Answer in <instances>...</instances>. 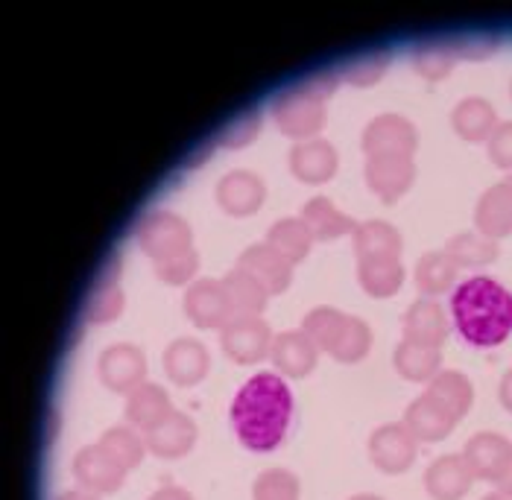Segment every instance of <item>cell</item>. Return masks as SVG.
I'll list each match as a JSON object with an SVG mask.
<instances>
[{
	"label": "cell",
	"instance_id": "f35d334b",
	"mask_svg": "<svg viewBox=\"0 0 512 500\" xmlns=\"http://www.w3.org/2000/svg\"><path fill=\"white\" fill-rule=\"evenodd\" d=\"M387 68H390V53L387 50H372V53L357 56L355 62H349L343 68L340 79L355 85V88H369V85L381 82V77L387 74Z\"/></svg>",
	"mask_w": 512,
	"mask_h": 500
},
{
	"label": "cell",
	"instance_id": "8d00e7d4",
	"mask_svg": "<svg viewBox=\"0 0 512 500\" xmlns=\"http://www.w3.org/2000/svg\"><path fill=\"white\" fill-rule=\"evenodd\" d=\"M120 310H123V290H120L115 278H103L97 284V290L91 293V299H88V308H85L88 322L91 325H106V322L118 319Z\"/></svg>",
	"mask_w": 512,
	"mask_h": 500
},
{
	"label": "cell",
	"instance_id": "60d3db41",
	"mask_svg": "<svg viewBox=\"0 0 512 500\" xmlns=\"http://www.w3.org/2000/svg\"><path fill=\"white\" fill-rule=\"evenodd\" d=\"M199 267V255L194 249H182V252H173L167 258H158L156 261V275L167 284H185L188 278H194V272Z\"/></svg>",
	"mask_w": 512,
	"mask_h": 500
},
{
	"label": "cell",
	"instance_id": "484cf974",
	"mask_svg": "<svg viewBox=\"0 0 512 500\" xmlns=\"http://www.w3.org/2000/svg\"><path fill=\"white\" fill-rule=\"evenodd\" d=\"M407 430L419 439V442H439L445 439L451 430H454V419L436 404L431 395H419L410 407H407V416H404Z\"/></svg>",
	"mask_w": 512,
	"mask_h": 500
},
{
	"label": "cell",
	"instance_id": "52a82bcc",
	"mask_svg": "<svg viewBox=\"0 0 512 500\" xmlns=\"http://www.w3.org/2000/svg\"><path fill=\"white\" fill-rule=\"evenodd\" d=\"M419 451V439L407 430V424H381L369 436V460L384 474L407 471Z\"/></svg>",
	"mask_w": 512,
	"mask_h": 500
},
{
	"label": "cell",
	"instance_id": "3957f363",
	"mask_svg": "<svg viewBox=\"0 0 512 500\" xmlns=\"http://www.w3.org/2000/svg\"><path fill=\"white\" fill-rule=\"evenodd\" d=\"M273 120L278 132L296 141H311L325 126V100L314 94L305 82L278 94L273 103Z\"/></svg>",
	"mask_w": 512,
	"mask_h": 500
},
{
	"label": "cell",
	"instance_id": "d590c367",
	"mask_svg": "<svg viewBox=\"0 0 512 500\" xmlns=\"http://www.w3.org/2000/svg\"><path fill=\"white\" fill-rule=\"evenodd\" d=\"M413 65L428 82H439L451 74L457 65V53L451 47V39L445 41H425L413 50Z\"/></svg>",
	"mask_w": 512,
	"mask_h": 500
},
{
	"label": "cell",
	"instance_id": "8992f818",
	"mask_svg": "<svg viewBox=\"0 0 512 500\" xmlns=\"http://www.w3.org/2000/svg\"><path fill=\"white\" fill-rule=\"evenodd\" d=\"M97 375L106 389L120 392V395H129L132 389L144 384L147 378V357L144 351L132 343H118V346H109L100 354V366H97Z\"/></svg>",
	"mask_w": 512,
	"mask_h": 500
},
{
	"label": "cell",
	"instance_id": "836d02e7",
	"mask_svg": "<svg viewBox=\"0 0 512 500\" xmlns=\"http://www.w3.org/2000/svg\"><path fill=\"white\" fill-rule=\"evenodd\" d=\"M112 460L118 462L123 471H132V468H138L141 460H144V454H147V439H141L132 427H109L103 436H100V442H97Z\"/></svg>",
	"mask_w": 512,
	"mask_h": 500
},
{
	"label": "cell",
	"instance_id": "d6986e66",
	"mask_svg": "<svg viewBox=\"0 0 512 500\" xmlns=\"http://www.w3.org/2000/svg\"><path fill=\"white\" fill-rule=\"evenodd\" d=\"M237 267L246 270L249 275H255L267 293H284L290 287V278H293V264L287 258H281L273 246L267 243H258V246H249L240 258H237Z\"/></svg>",
	"mask_w": 512,
	"mask_h": 500
},
{
	"label": "cell",
	"instance_id": "7a4b0ae2",
	"mask_svg": "<svg viewBox=\"0 0 512 500\" xmlns=\"http://www.w3.org/2000/svg\"><path fill=\"white\" fill-rule=\"evenodd\" d=\"M451 322L469 346H501L512 334V293L486 275L466 278L451 290Z\"/></svg>",
	"mask_w": 512,
	"mask_h": 500
},
{
	"label": "cell",
	"instance_id": "603a6c76",
	"mask_svg": "<svg viewBox=\"0 0 512 500\" xmlns=\"http://www.w3.org/2000/svg\"><path fill=\"white\" fill-rule=\"evenodd\" d=\"M425 395H431L454 422H460L463 416H469L474 401L472 381L463 372H454V369L439 372L434 381H428V392Z\"/></svg>",
	"mask_w": 512,
	"mask_h": 500
},
{
	"label": "cell",
	"instance_id": "9a60e30c",
	"mask_svg": "<svg viewBox=\"0 0 512 500\" xmlns=\"http://www.w3.org/2000/svg\"><path fill=\"white\" fill-rule=\"evenodd\" d=\"M463 457L469 462V468H472L474 480H498L501 477V471H504V465L510 462L512 457V442L507 436H501V433H477L469 439V445H466V451H463Z\"/></svg>",
	"mask_w": 512,
	"mask_h": 500
},
{
	"label": "cell",
	"instance_id": "ac0fdd59",
	"mask_svg": "<svg viewBox=\"0 0 512 500\" xmlns=\"http://www.w3.org/2000/svg\"><path fill=\"white\" fill-rule=\"evenodd\" d=\"M290 170L299 182L322 185L337 173V150L322 138L299 141L290 150Z\"/></svg>",
	"mask_w": 512,
	"mask_h": 500
},
{
	"label": "cell",
	"instance_id": "9c48e42d",
	"mask_svg": "<svg viewBox=\"0 0 512 500\" xmlns=\"http://www.w3.org/2000/svg\"><path fill=\"white\" fill-rule=\"evenodd\" d=\"M185 313L197 328H226L235 313L229 305L226 287L217 278H199L185 293Z\"/></svg>",
	"mask_w": 512,
	"mask_h": 500
},
{
	"label": "cell",
	"instance_id": "7402d4cb",
	"mask_svg": "<svg viewBox=\"0 0 512 500\" xmlns=\"http://www.w3.org/2000/svg\"><path fill=\"white\" fill-rule=\"evenodd\" d=\"M451 126L460 138L480 144V141H489L492 132L498 129V115L492 103H486L483 97H466L451 112Z\"/></svg>",
	"mask_w": 512,
	"mask_h": 500
},
{
	"label": "cell",
	"instance_id": "8fae6325",
	"mask_svg": "<svg viewBox=\"0 0 512 500\" xmlns=\"http://www.w3.org/2000/svg\"><path fill=\"white\" fill-rule=\"evenodd\" d=\"M74 477H77L79 486L85 492L109 495V492H115V489L123 486L126 471L100 445H88V448L79 451L77 460H74Z\"/></svg>",
	"mask_w": 512,
	"mask_h": 500
},
{
	"label": "cell",
	"instance_id": "f6af8a7d",
	"mask_svg": "<svg viewBox=\"0 0 512 500\" xmlns=\"http://www.w3.org/2000/svg\"><path fill=\"white\" fill-rule=\"evenodd\" d=\"M150 500H194L185 489H179V486H164V489H158L156 495Z\"/></svg>",
	"mask_w": 512,
	"mask_h": 500
},
{
	"label": "cell",
	"instance_id": "7dc6e473",
	"mask_svg": "<svg viewBox=\"0 0 512 500\" xmlns=\"http://www.w3.org/2000/svg\"><path fill=\"white\" fill-rule=\"evenodd\" d=\"M495 483H498V492L512 495V457H510V462L504 465V471H501V477H498Z\"/></svg>",
	"mask_w": 512,
	"mask_h": 500
},
{
	"label": "cell",
	"instance_id": "5b68a950",
	"mask_svg": "<svg viewBox=\"0 0 512 500\" xmlns=\"http://www.w3.org/2000/svg\"><path fill=\"white\" fill-rule=\"evenodd\" d=\"M220 343H223V351L235 363L249 366V363H258V360L270 357L273 334H270V325L261 316H237L223 328Z\"/></svg>",
	"mask_w": 512,
	"mask_h": 500
},
{
	"label": "cell",
	"instance_id": "4316f807",
	"mask_svg": "<svg viewBox=\"0 0 512 500\" xmlns=\"http://www.w3.org/2000/svg\"><path fill=\"white\" fill-rule=\"evenodd\" d=\"M357 261L369 258H398L401 255V234L384 220H366L352 231Z\"/></svg>",
	"mask_w": 512,
	"mask_h": 500
},
{
	"label": "cell",
	"instance_id": "2e32d148",
	"mask_svg": "<svg viewBox=\"0 0 512 500\" xmlns=\"http://www.w3.org/2000/svg\"><path fill=\"white\" fill-rule=\"evenodd\" d=\"M451 334V319L434 299H419L404 313V340L442 348Z\"/></svg>",
	"mask_w": 512,
	"mask_h": 500
},
{
	"label": "cell",
	"instance_id": "7bdbcfd3",
	"mask_svg": "<svg viewBox=\"0 0 512 500\" xmlns=\"http://www.w3.org/2000/svg\"><path fill=\"white\" fill-rule=\"evenodd\" d=\"M451 47L457 53V59H469V62H480V59H489L498 47V39L489 36V33H474V36H460V39H451Z\"/></svg>",
	"mask_w": 512,
	"mask_h": 500
},
{
	"label": "cell",
	"instance_id": "1f68e13d",
	"mask_svg": "<svg viewBox=\"0 0 512 500\" xmlns=\"http://www.w3.org/2000/svg\"><path fill=\"white\" fill-rule=\"evenodd\" d=\"M311 243H314L311 231L296 217H284V220L273 223L270 231H267V246H273L278 255L287 258L290 264L302 261L311 252Z\"/></svg>",
	"mask_w": 512,
	"mask_h": 500
},
{
	"label": "cell",
	"instance_id": "ba28073f",
	"mask_svg": "<svg viewBox=\"0 0 512 500\" xmlns=\"http://www.w3.org/2000/svg\"><path fill=\"white\" fill-rule=\"evenodd\" d=\"M138 243L153 261H158L173 252L191 249V229L182 217L170 211H153L138 226Z\"/></svg>",
	"mask_w": 512,
	"mask_h": 500
},
{
	"label": "cell",
	"instance_id": "277c9868",
	"mask_svg": "<svg viewBox=\"0 0 512 500\" xmlns=\"http://www.w3.org/2000/svg\"><path fill=\"white\" fill-rule=\"evenodd\" d=\"M419 147L416 126L401 115H378L363 129V153L366 158H384V155H404L413 158Z\"/></svg>",
	"mask_w": 512,
	"mask_h": 500
},
{
	"label": "cell",
	"instance_id": "f1b7e54d",
	"mask_svg": "<svg viewBox=\"0 0 512 500\" xmlns=\"http://www.w3.org/2000/svg\"><path fill=\"white\" fill-rule=\"evenodd\" d=\"M357 281L372 299H390L404 284V267L398 258H369L357 261Z\"/></svg>",
	"mask_w": 512,
	"mask_h": 500
},
{
	"label": "cell",
	"instance_id": "5bb4252c",
	"mask_svg": "<svg viewBox=\"0 0 512 500\" xmlns=\"http://www.w3.org/2000/svg\"><path fill=\"white\" fill-rule=\"evenodd\" d=\"M264 182L249 170H232L217 182V202L232 217H249L264 202Z\"/></svg>",
	"mask_w": 512,
	"mask_h": 500
},
{
	"label": "cell",
	"instance_id": "ab89813d",
	"mask_svg": "<svg viewBox=\"0 0 512 500\" xmlns=\"http://www.w3.org/2000/svg\"><path fill=\"white\" fill-rule=\"evenodd\" d=\"M346 313H340L337 308H314L305 316V325L302 331L308 334V340L314 343L319 351H331L334 340H337V331L343 325Z\"/></svg>",
	"mask_w": 512,
	"mask_h": 500
},
{
	"label": "cell",
	"instance_id": "bcb514c9",
	"mask_svg": "<svg viewBox=\"0 0 512 500\" xmlns=\"http://www.w3.org/2000/svg\"><path fill=\"white\" fill-rule=\"evenodd\" d=\"M501 404H504V410H510L512 413V369L504 375V381H501Z\"/></svg>",
	"mask_w": 512,
	"mask_h": 500
},
{
	"label": "cell",
	"instance_id": "cb8c5ba5",
	"mask_svg": "<svg viewBox=\"0 0 512 500\" xmlns=\"http://www.w3.org/2000/svg\"><path fill=\"white\" fill-rule=\"evenodd\" d=\"M170 413H173L170 410V398H167V392L161 386L144 381L138 389H132L126 395V419L138 430H153Z\"/></svg>",
	"mask_w": 512,
	"mask_h": 500
},
{
	"label": "cell",
	"instance_id": "c3c4849f",
	"mask_svg": "<svg viewBox=\"0 0 512 500\" xmlns=\"http://www.w3.org/2000/svg\"><path fill=\"white\" fill-rule=\"evenodd\" d=\"M59 500H97L91 492H85V489H71V492H65Z\"/></svg>",
	"mask_w": 512,
	"mask_h": 500
},
{
	"label": "cell",
	"instance_id": "74e56055",
	"mask_svg": "<svg viewBox=\"0 0 512 500\" xmlns=\"http://www.w3.org/2000/svg\"><path fill=\"white\" fill-rule=\"evenodd\" d=\"M252 500H299V480L287 468H267L252 486Z\"/></svg>",
	"mask_w": 512,
	"mask_h": 500
},
{
	"label": "cell",
	"instance_id": "7c38bea8",
	"mask_svg": "<svg viewBox=\"0 0 512 500\" xmlns=\"http://www.w3.org/2000/svg\"><path fill=\"white\" fill-rule=\"evenodd\" d=\"M472 483L474 474L463 454H445L425 471V489L434 500H463Z\"/></svg>",
	"mask_w": 512,
	"mask_h": 500
},
{
	"label": "cell",
	"instance_id": "44dd1931",
	"mask_svg": "<svg viewBox=\"0 0 512 500\" xmlns=\"http://www.w3.org/2000/svg\"><path fill=\"white\" fill-rule=\"evenodd\" d=\"M316 354L319 348L308 340L305 331H284L273 340V348H270L273 366L287 378H305L316 366Z\"/></svg>",
	"mask_w": 512,
	"mask_h": 500
},
{
	"label": "cell",
	"instance_id": "30bf717a",
	"mask_svg": "<svg viewBox=\"0 0 512 500\" xmlns=\"http://www.w3.org/2000/svg\"><path fill=\"white\" fill-rule=\"evenodd\" d=\"M363 173H366V185L372 188V193L381 196L387 205H393L410 191V185L416 179V164H413V158H404V155L366 158Z\"/></svg>",
	"mask_w": 512,
	"mask_h": 500
},
{
	"label": "cell",
	"instance_id": "4fadbf2b",
	"mask_svg": "<svg viewBox=\"0 0 512 500\" xmlns=\"http://www.w3.org/2000/svg\"><path fill=\"white\" fill-rule=\"evenodd\" d=\"M197 442V424L188 419L185 413H170L153 430H147V451L156 454L161 460H179L185 457Z\"/></svg>",
	"mask_w": 512,
	"mask_h": 500
},
{
	"label": "cell",
	"instance_id": "d6a6232c",
	"mask_svg": "<svg viewBox=\"0 0 512 500\" xmlns=\"http://www.w3.org/2000/svg\"><path fill=\"white\" fill-rule=\"evenodd\" d=\"M445 255L457 267H483L498 258V240L480 234V231H463L454 234L445 246Z\"/></svg>",
	"mask_w": 512,
	"mask_h": 500
},
{
	"label": "cell",
	"instance_id": "f907efd6",
	"mask_svg": "<svg viewBox=\"0 0 512 500\" xmlns=\"http://www.w3.org/2000/svg\"><path fill=\"white\" fill-rule=\"evenodd\" d=\"M349 500H384V498H378V495H355V498H349Z\"/></svg>",
	"mask_w": 512,
	"mask_h": 500
},
{
	"label": "cell",
	"instance_id": "681fc988",
	"mask_svg": "<svg viewBox=\"0 0 512 500\" xmlns=\"http://www.w3.org/2000/svg\"><path fill=\"white\" fill-rule=\"evenodd\" d=\"M483 500H512V495H504V492H492V495H486Z\"/></svg>",
	"mask_w": 512,
	"mask_h": 500
},
{
	"label": "cell",
	"instance_id": "d4e9b609",
	"mask_svg": "<svg viewBox=\"0 0 512 500\" xmlns=\"http://www.w3.org/2000/svg\"><path fill=\"white\" fill-rule=\"evenodd\" d=\"M395 369L401 378L407 381H434L439 375V366H442V348L425 346V343H416V340H401L393 354Z\"/></svg>",
	"mask_w": 512,
	"mask_h": 500
},
{
	"label": "cell",
	"instance_id": "b9f144b4",
	"mask_svg": "<svg viewBox=\"0 0 512 500\" xmlns=\"http://www.w3.org/2000/svg\"><path fill=\"white\" fill-rule=\"evenodd\" d=\"M258 129H261V115H258V112H246V115H240L235 123H229V126L220 132L217 144H223V147H229V150L246 147V144L258 135Z\"/></svg>",
	"mask_w": 512,
	"mask_h": 500
},
{
	"label": "cell",
	"instance_id": "ffe728a7",
	"mask_svg": "<svg viewBox=\"0 0 512 500\" xmlns=\"http://www.w3.org/2000/svg\"><path fill=\"white\" fill-rule=\"evenodd\" d=\"M474 223H477L480 234H486L492 240H501V237L512 234V176L492 185L480 196L477 211H474Z\"/></svg>",
	"mask_w": 512,
	"mask_h": 500
},
{
	"label": "cell",
	"instance_id": "ee69618b",
	"mask_svg": "<svg viewBox=\"0 0 512 500\" xmlns=\"http://www.w3.org/2000/svg\"><path fill=\"white\" fill-rule=\"evenodd\" d=\"M489 158L495 167L512 170V120L498 123V129L489 138Z\"/></svg>",
	"mask_w": 512,
	"mask_h": 500
},
{
	"label": "cell",
	"instance_id": "e575fe53",
	"mask_svg": "<svg viewBox=\"0 0 512 500\" xmlns=\"http://www.w3.org/2000/svg\"><path fill=\"white\" fill-rule=\"evenodd\" d=\"M369 348H372V331H369V325L363 319H357V316H346L343 325H340V331H337V340H334V346H331L328 354L337 357L340 363H357V360H363L369 354Z\"/></svg>",
	"mask_w": 512,
	"mask_h": 500
},
{
	"label": "cell",
	"instance_id": "6da1fadb",
	"mask_svg": "<svg viewBox=\"0 0 512 500\" xmlns=\"http://www.w3.org/2000/svg\"><path fill=\"white\" fill-rule=\"evenodd\" d=\"M293 419V392L273 372H258L237 389L232 401V424L237 439L255 451L267 454L287 436Z\"/></svg>",
	"mask_w": 512,
	"mask_h": 500
},
{
	"label": "cell",
	"instance_id": "f546056e",
	"mask_svg": "<svg viewBox=\"0 0 512 500\" xmlns=\"http://www.w3.org/2000/svg\"><path fill=\"white\" fill-rule=\"evenodd\" d=\"M220 281L226 287V296H229V305H232L235 319L237 316H258L264 310V305H267V299H270L267 287L255 275H249L240 267L226 272V278H220Z\"/></svg>",
	"mask_w": 512,
	"mask_h": 500
},
{
	"label": "cell",
	"instance_id": "83f0119b",
	"mask_svg": "<svg viewBox=\"0 0 512 500\" xmlns=\"http://www.w3.org/2000/svg\"><path fill=\"white\" fill-rule=\"evenodd\" d=\"M302 223L308 226L314 240H334V237H343V234H349V231L357 229L355 220H352L349 214H343V211H340L331 199H325V196H314V199L305 205Z\"/></svg>",
	"mask_w": 512,
	"mask_h": 500
},
{
	"label": "cell",
	"instance_id": "4dcf8cb0",
	"mask_svg": "<svg viewBox=\"0 0 512 500\" xmlns=\"http://www.w3.org/2000/svg\"><path fill=\"white\" fill-rule=\"evenodd\" d=\"M457 272H460V267L445 255V249H442V252H428V255H422L419 264H416V287H419L428 299H434V296H442V293L454 290Z\"/></svg>",
	"mask_w": 512,
	"mask_h": 500
},
{
	"label": "cell",
	"instance_id": "e0dca14e",
	"mask_svg": "<svg viewBox=\"0 0 512 500\" xmlns=\"http://www.w3.org/2000/svg\"><path fill=\"white\" fill-rule=\"evenodd\" d=\"M208 363H211L208 348L191 337L173 340L164 351V372L179 386H197L208 375Z\"/></svg>",
	"mask_w": 512,
	"mask_h": 500
},
{
	"label": "cell",
	"instance_id": "816d5d0a",
	"mask_svg": "<svg viewBox=\"0 0 512 500\" xmlns=\"http://www.w3.org/2000/svg\"><path fill=\"white\" fill-rule=\"evenodd\" d=\"M510 94H512V85H510Z\"/></svg>",
	"mask_w": 512,
	"mask_h": 500
}]
</instances>
